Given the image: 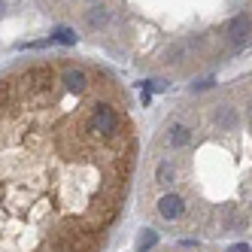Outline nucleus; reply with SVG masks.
<instances>
[{"instance_id": "1", "label": "nucleus", "mask_w": 252, "mask_h": 252, "mask_svg": "<svg viewBox=\"0 0 252 252\" xmlns=\"http://www.w3.org/2000/svg\"><path fill=\"white\" fill-rule=\"evenodd\" d=\"M119 128H122V119H119V113L113 110L110 103H94L92 106V116H88V131H94L103 140H113V137H119Z\"/></svg>"}, {"instance_id": "2", "label": "nucleus", "mask_w": 252, "mask_h": 252, "mask_svg": "<svg viewBox=\"0 0 252 252\" xmlns=\"http://www.w3.org/2000/svg\"><path fill=\"white\" fill-rule=\"evenodd\" d=\"M249 28H252V22H249V15H234V19L225 25V33L234 40V43H243L246 40V33H249Z\"/></svg>"}, {"instance_id": "3", "label": "nucleus", "mask_w": 252, "mask_h": 252, "mask_svg": "<svg viewBox=\"0 0 252 252\" xmlns=\"http://www.w3.org/2000/svg\"><path fill=\"white\" fill-rule=\"evenodd\" d=\"M61 82H64L67 92H73V94H82L85 88H88V76L82 73V70H76V67H67L64 76H61Z\"/></svg>"}, {"instance_id": "4", "label": "nucleus", "mask_w": 252, "mask_h": 252, "mask_svg": "<svg viewBox=\"0 0 252 252\" xmlns=\"http://www.w3.org/2000/svg\"><path fill=\"white\" fill-rule=\"evenodd\" d=\"M183 210H186V204H183V197H179V194H164L158 201V213L164 216V219H179Z\"/></svg>"}, {"instance_id": "5", "label": "nucleus", "mask_w": 252, "mask_h": 252, "mask_svg": "<svg viewBox=\"0 0 252 252\" xmlns=\"http://www.w3.org/2000/svg\"><path fill=\"white\" fill-rule=\"evenodd\" d=\"M243 225H246V219H243V213L237 207H222L219 210V228L222 231H237Z\"/></svg>"}, {"instance_id": "6", "label": "nucleus", "mask_w": 252, "mask_h": 252, "mask_svg": "<svg viewBox=\"0 0 252 252\" xmlns=\"http://www.w3.org/2000/svg\"><path fill=\"white\" fill-rule=\"evenodd\" d=\"M189 140H191V134H189V128H183V125H176V128L170 131V146L173 149H183Z\"/></svg>"}, {"instance_id": "7", "label": "nucleus", "mask_w": 252, "mask_h": 252, "mask_svg": "<svg viewBox=\"0 0 252 252\" xmlns=\"http://www.w3.org/2000/svg\"><path fill=\"white\" fill-rule=\"evenodd\" d=\"M155 243H158V234H155L152 228H146V231H143L140 237H137V249H140V252H146V249H152Z\"/></svg>"}, {"instance_id": "8", "label": "nucleus", "mask_w": 252, "mask_h": 252, "mask_svg": "<svg viewBox=\"0 0 252 252\" xmlns=\"http://www.w3.org/2000/svg\"><path fill=\"white\" fill-rule=\"evenodd\" d=\"M52 40H55V43H64V46H73V43H76V33L70 31V28H58L55 33H52Z\"/></svg>"}, {"instance_id": "9", "label": "nucleus", "mask_w": 252, "mask_h": 252, "mask_svg": "<svg viewBox=\"0 0 252 252\" xmlns=\"http://www.w3.org/2000/svg\"><path fill=\"white\" fill-rule=\"evenodd\" d=\"M170 179H173L170 164H158V183H170Z\"/></svg>"}, {"instance_id": "10", "label": "nucleus", "mask_w": 252, "mask_h": 252, "mask_svg": "<svg viewBox=\"0 0 252 252\" xmlns=\"http://www.w3.org/2000/svg\"><path fill=\"white\" fill-rule=\"evenodd\" d=\"M228 252H252V249H249V243H234Z\"/></svg>"}, {"instance_id": "11", "label": "nucleus", "mask_w": 252, "mask_h": 252, "mask_svg": "<svg viewBox=\"0 0 252 252\" xmlns=\"http://www.w3.org/2000/svg\"><path fill=\"white\" fill-rule=\"evenodd\" d=\"M249 125H252V106H249Z\"/></svg>"}, {"instance_id": "12", "label": "nucleus", "mask_w": 252, "mask_h": 252, "mask_svg": "<svg viewBox=\"0 0 252 252\" xmlns=\"http://www.w3.org/2000/svg\"><path fill=\"white\" fill-rule=\"evenodd\" d=\"M0 9H3V3H0Z\"/></svg>"}]
</instances>
